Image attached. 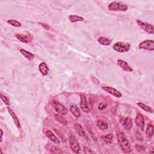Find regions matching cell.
I'll return each mask as SVG.
<instances>
[{"instance_id": "cell-23", "label": "cell", "mask_w": 154, "mask_h": 154, "mask_svg": "<svg viewBox=\"0 0 154 154\" xmlns=\"http://www.w3.org/2000/svg\"><path fill=\"white\" fill-rule=\"evenodd\" d=\"M69 19L71 22H79V21H83L84 19L81 16H76V15H69Z\"/></svg>"}, {"instance_id": "cell-18", "label": "cell", "mask_w": 154, "mask_h": 154, "mask_svg": "<svg viewBox=\"0 0 154 154\" xmlns=\"http://www.w3.org/2000/svg\"><path fill=\"white\" fill-rule=\"evenodd\" d=\"M19 51H20V53H21V54L23 56H24L29 61L32 60L34 58V57H35V55H34L33 54H32L30 52H28V51L25 50V49H24L22 48L20 49Z\"/></svg>"}, {"instance_id": "cell-10", "label": "cell", "mask_w": 154, "mask_h": 154, "mask_svg": "<svg viewBox=\"0 0 154 154\" xmlns=\"http://www.w3.org/2000/svg\"><path fill=\"white\" fill-rule=\"evenodd\" d=\"M103 90H104L105 92H107V93L111 94V95H113L115 97L117 98H121L122 97V93L119 92L117 90L112 87H102Z\"/></svg>"}, {"instance_id": "cell-24", "label": "cell", "mask_w": 154, "mask_h": 154, "mask_svg": "<svg viewBox=\"0 0 154 154\" xmlns=\"http://www.w3.org/2000/svg\"><path fill=\"white\" fill-rule=\"evenodd\" d=\"M137 105L141 108H142L143 110L146 111V112H148V113H153V110L152 109V108H151L150 107L145 105L143 103H142V102H139V103H137Z\"/></svg>"}, {"instance_id": "cell-30", "label": "cell", "mask_w": 154, "mask_h": 154, "mask_svg": "<svg viewBox=\"0 0 154 154\" xmlns=\"http://www.w3.org/2000/svg\"><path fill=\"white\" fill-rule=\"evenodd\" d=\"M84 153H93V151L91 149H89L88 148H86V147L84 148Z\"/></svg>"}, {"instance_id": "cell-27", "label": "cell", "mask_w": 154, "mask_h": 154, "mask_svg": "<svg viewBox=\"0 0 154 154\" xmlns=\"http://www.w3.org/2000/svg\"><path fill=\"white\" fill-rule=\"evenodd\" d=\"M51 153H62L63 152L61 151L60 149L58 148L57 147H53L52 149L50 151Z\"/></svg>"}, {"instance_id": "cell-20", "label": "cell", "mask_w": 154, "mask_h": 154, "mask_svg": "<svg viewBox=\"0 0 154 154\" xmlns=\"http://www.w3.org/2000/svg\"><path fill=\"white\" fill-rule=\"evenodd\" d=\"M98 41L100 44H101L102 45L108 46L111 44V43H112V40L108 39V38H107V37H105L104 36H101V37H99L98 38Z\"/></svg>"}, {"instance_id": "cell-6", "label": "cell", "mask_w": 154, "mask_h": 154, "mask_svg": "<svg viewBox=\"0 0 154 154\" xmlns=\"http://www.w3.org/2000/svg\"><path fill=\"white\" fill-rule=\"evenodd\" d=\"M137 24H138L139 27H140L143 30H144L146 33L149 34H151L153 35L154 33V29L153 26L152 24L146 23V22H143L141 21H137Z\"/></svg>"}, {"instance_id": "cell-15", "label": "cell", "mask_w": 154, "mask_h": 154, "mask_svg": "<svg viewBox=\"0 0 154 154\" xmlns=\"http://www.w3.org/2000/svg\"><path fill=\"white\" fill-rule=\"evenodd\" d=\"M45 134L46 135L47 137L51 141L53 142V143L57 144H60V142L59 139L57 137L55 136V135H54V134L49 130H48L45 132Z\"/></svg>"}, {"instance_id": "cell-9", "label": "cell", "mask_w": 154, "mask_h": 154, "mask_svg": "<svg viewBox=\"0 0 154 154\" xmlns=\"http://www.w3.org/2000/svg\"><path fill=\"white\" fill-rule=\"evenodd\" d=\"M16 37L25 44H28L31 42L33 40V37L31 35H22V34H16L15 35Z\"/></svg>"}, {"instance_id": "cell-8", "label": "cell", "mask_w": 154, "mask_h": 154, "mask_svg": "<svg viewBox=\"0 0 154 154\" xmlns=\"http://www.w3.org/2000/svg\"><path fill=\"white\" fill-rule=\"evenodd\" d=\"M135 123L137 126L141 131H144V126H145V122H144V119L142 114H137L136 116L135 120Z\"/></svg>"}, {"instance_id": "cell-21", "label": "cell", "mask_w": 154, "mask_h": 154, "mask_svg": "<svg viewBox=\"0 0 154 154\" xmlns=\"http://www.w3.org/2000/svg\"><path fill=\"white\" fill-rule=\"evenodd\" d=\"M70 110L71 113H72V114L76 118H78L81 115V112H80V110L79 109V108L74 105H72L70 107Z\"/></svg>"}, {"instance_id": "cell-28", "label": "cell", "mask_w": 154, "mask_h": 154, "mask_svg": "<svg viewBox=\"0 0 154 154\" xmlns=\"http://www.w3.org/2000/svg\"><path fill=\"white\" fill-rule=\"evenodd\" d=\"M1 98L2 101L4 102L5 104H6L7 105H9V99H8V98L7 96L3 95V94H1Z\"/></svg>"}, {"instance_id": "cell-25", "label": "cell", "mask_w": 154, "mask_h": 154, "mask_svg": "<svg viewBox=\"0 0 154 154\" xmlns=\"http://www.w3.org/2000/svg\"><path fill=\"white\" fill-rule=\"evenodd\" d=\"M97 126L101 130H106L108 129V125L107 123L102 121H99L97 123Z\"/></svg>"}, {"instance_id": "cell-13", "label": "cell", "mask_w": 154, "mask_h": 154, "mask_svg": "<svg viewBox=\"0 0 154 154\" xmlns=\"http://www.w3.org/2000/svg\"><path fill=\"white\" fill-rule=\"evenodd\" d=\"M121 123H122V126L123 127L124 129L126 131L130 130L132 127V121L130 118H128V117H126V118L123 119L122 120Z\"/></svg>"}, {"instance_id": "cell-22", "label": "cell", "mask_w": 154, "mask_h": 154, "mask_svg": "<svg viewBox=\"0 0 154 154\" xmlns=\"http://www.w3.org/2000/svg\"><path fill=\"white\" fill-rule=\"evenodd\" d=\"M146 136L149 139H151L153 135V126L151 123H148L146 130Z\"/></svg>"}, {"instance_id": "cell-12", "label": "cell", "mask_w": 154, "mask_h": 154, "mask_svg": "<svg viewBox=\"0 0 154 154\" xmlns=\"http://www.w3.org/2000/svg\"><path fill=\"white\" fill-rule=\"evenodd\" d=\"M117 63V65L121 67L122 69L125 71H126L128 72H132L133 71L132 67L128 65V64L125 61L123 60H118Z\"/></svg>"}, {"instance_id": "cell-7", "label": "cell", "mask_w": 154, "mask_h": 154, "mask_svg": "<svg viewBox=\"0 0 154 154\" xmlns=\"http://www.w3.org/2000/svg\"><path fill=\"white\" fill-rule=\"evenodd\" d=\"M139 48L142 49L153 51L154 50V41L152 40H146L141 42L139 45Z\"/></svg>"}, {"instance_id": "cell-5", "label": "cell", "mask_w": 154, "mask_h": 154, "mask_svg": "<svg viewBox=\"0 0 154 154\" xmlns=\"http://www.w3.org/2000/svg\"><path fill=\"white\" fill-rule=\"evenodd\" d=\"M52 107L55 112L62 115H65L67 113V108L61 103L57 101H54L52 102Z\"/></svg>"}, {"instance_id": "cell-3", "label": "cell", "mask_w": 154, "mask_h": 154, "mask_svg": "<svg viewBox=\"0 0 154 154\" xmlns=\"http://www.w3.org/2000/svg\"><path fill=\"white\" fill-rule=\"evenodd\" d=\"M113 49L117 52L123 53L128 52L131 48V45L128 43H125L123 42H117L113 45Z\"/></svg>"}, {"instance_id": "cell-26", "label": "cell", "mask_w": 154, "mask_h": 154, "mask_svg": "<svg viewBox=\"0 0 154 154\" xmlns=\"http://www.w3.org/2000/svg\"><path fill=\"white\" fill-rule=\"evenodd\" d=\"M7 22L10 24L11 25H12V26L15 27H21L22 26V24L17 21H15V20H13V19H9L7 21Z\"/></svg>"}, {"instance_id": "cell-1", "label": "cell", "mask_w": 154, "mask_h": 154, "mask_svg": "<svg viewBox=\"0 0 154 154\" xmlns=\"http://www.w3.org/2000/svg\"><path fill=\"white\" fill-rule=\"evenodd\" d=\"M117 140L122 151L125 153H130L131 151V145L124 133H119L117 134Z\"/></svg>"}, {"instance_id": "cell-29", "label": "cell", "mask_w": 154, "mask_h": 154, "mask_svg": "<svg viewBox=\"0 0 154 154\" xmlns=\"http://www.w3.org/2000/svg\"><path fill=\"white\" fill-rule=\"evenodd\" d=\"M106 108H107V104L105 103H104V102H101L98 106V109L99 110H103Z\"/></svg>"}, {"instance_id": "cell-11", "label": "cell", "mask_w": 154, "mask_h": 154, "mask_svg": "<svg viewBox=\"0 0 154 154\" xmlns=\"http://www.w3.org/2000/svg\"><path fill=\"white\" fill-rule=\"evenodd\" d=\"M75 129L76 133L78 134L81 137L88 139V137L87 135V134L86 132H85V130H84V128L81 126V125L78 123H75Z\"/></svg>"}, {"instance_id": "cell-17", "label": "cell", "mask_w": 154, "mask_h": 154, "mask_svg": "<svg viewBox=\"0 0 154 154\" xmlns=\"http://www.w3.org/2000/svg\"><path fill=\"white\" fill-rule=\"evenodd\" d=\"M39 69L40 72L43 76L47 75L49 72V68L45 62H42L39 66Z\"/></svg>"}, {"instance_id": "cell-19", "label": "cell", "mask_w": 154, "mask_h": 154, "mask_svg": "<svg viewBox=\"0 0 154 154\" xmlns=\"http://www.w3.org/2000/svg\"><path fill=\"white\" fill-rule=\"evenodd\" d=\"M101 139L107 144H110L112 143V141L113 139V135L112 134H108L105 135L101 136Z\"/></svg>"}, {"instance_id": "cell-4", "label": "cell", "mask_w": 154, "mask_h": 154, "mask_svg": "<svg viewBox=\"0 0 154 154\" xmlns=\"http://www.w3.org/2000/svg\"><path fill=\"white\" fill-rule=\"evenodd\" d=\"M69 145L71 150L76 153H80V145L76 137L71 134L69 137Z\"/></svg>"}, {"instance_id": "cell-31", "label": "cell", "mask_w": 154, "mask_h": 154, "mask_svg": "<svg viewBox=\"0 0 154 154\" xmlns=\"http://www.w3.org/2000/svg\"><path fill=\"white\" fill-rule=\"evenodd\" d=\"M3 135V130L1 129V140H0V142H2Z\"/></svg>"}, {"instance_id": "cell-14", "label": "cell", "mask_w": 154, "mask_h": 154, "mask_svg": "<svg viewBox=\"0 0 154 154\" xmlns=\"http://www.w3.org/2000/svg\"><path fill=\"white\" fill-rule=\"evenodd\" d=\"M80 107L81 109L83 110V112L85 113H89V108L87 105V99L85 96L84 95H81V102H80Z\"/></svg>"}, {"instance_id": "cell-16", "label": "cell", "mask_w": 154, "mask_h": 154, "mask_svg": "<svg viewBox=\"0 0 154 154\" xmlns=\"http://www.w3.org/2000/svg\"><path fill=\"white\" fill-rule=\"evenodd\" d=\"M7 110L8 113H9L10 116L12 117V119L14 120V122H15V123L16 124V126L18 127V128H19V129H20L21 128V125H20V122H19V119L18 118V117H17V116L16 115V114L14 113L13 111L12 110L11 108H10L9 107H7Z\"/></svg>"}, {"instance_id": "cell-2", "label": "cell", "mask_w": 154, "mask_h": 154, "mask_svg": "<svg viewBox=\"0 0 154 154\" xmlns=\"http://www.w3.org/2000/svg\"><path fill=\"white\" fill-rule=\"evenodd\" d=\"M128 6L121 2L113 1L108 6V9L110 11L126 12L128 10Z\"/></svg>"}]
</instances>
